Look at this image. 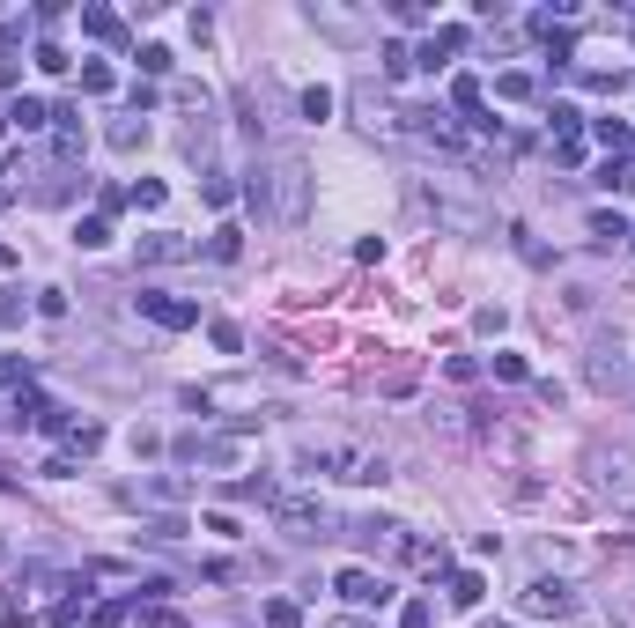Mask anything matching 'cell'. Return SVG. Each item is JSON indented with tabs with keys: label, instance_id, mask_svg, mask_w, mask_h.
Listing matches in <instances>:
<instances>
[{
	"label": "cell",
	"instance_id": "1",
	"mask_svg": "<svg viewBox=\"0 0 635 628\" xmlns=\"http://www.w3.org/2000/svg\"><path fill=\"white\" fill-rule=\"evenodd\" d=\"M584 466H591V488H599L606 503L635 510V451H620V444H591V451H584Z\"/></svg>",
	"mask_w": 635,
	"mask_h": 628
},
{
	"label": "cell",
	"instance_id": "2",
	"mask_svg": "<svg viewBox=\"0 0 635 628\" xmlns=\"http://www.w3.org/2000/svg\"><path fill=\"white\" fill-rule=\"evenodd\" d=\"M303 178H311V170L296 155H273V170H266V214L303 222Z\"/></svg>",
	"mask_w": 635,
	"mask_h": 628
},
{
	"label": "cell",
	"instance_id": "3",
	"mask_svg": "<svg viewBox=\"0 0 635 628\" xmlns=\"http://www.w3.org/2000/svg\"><path fill=\"white\" fill-rule=\"evenodd\" d=\"M273 525H281L288 540H325L332 510H325L318 495H273Z\"/></svg>",
	"mask_w": 635,
	"mask_h": 628
},
{
	"label": "cell",
	"instance_id": "4",
	"mask_svg": "<svg viewBox=\"0 0 635 628\" xmlns=\"http://www.w3.org/2000/svg\"><path fill=\"white\" fill-rule=\"evenodd\" d=\"M348 606H392V584L384 577H370V569H340V584H332Z\"/></svg>",
	"mask_w": 635,
	"mask_h": 628
},
{
	"label": "cell",
	"instance_id": "5",
	"mask_svg": "<svg viewBox=\"0 0 635 628\" xmlns=\"http://www.w3.org/2000/svg\"><path fill=\"white\" fill-rule=\"evenodd\" d=\"M141 311H148L163 333H185V325H200V304H178V296H141Z\"/></svg>",
	"mask_w": 635,
	"mask_h": 628
},
{
	"label": "cell",
	"instance_id": "6",
	"mask_svg": "<svg viewBox=\"0 0 635 628\" xmlns=\"http://www.w3.org/2000/svg\"><path fill=\"white\" fill-rule=\"evenodd\" d=\"M525 613H569V584H561V577L525 584Z\"/></svg>",
	"mask_w": 635,
	"mask_h": 628
},
{
	"label": "cell",
	"instance_id": "7",
	"mask_svg": "<svg viewBox=\"0 0 635 628\" xmlns=\"http://www.w3.org/2000/svg\"><path fill=\"white\" fill-rule=\"evenodd\" d=\"M141 259H148V266H170V259H193V244H185L178 230H155V237H141Z\"/></svg>",
	"mask_w": 635,
	"mask_h": 628
},
{
	"label": "cell",
	"instance_id": "8",
	"mask_svg": "<svg viewBox=\"0 0 635 628\" xmlns=\"http://www.w3.org/2000/svg\"><path fill=\"white\" fill-rule=\"evenodd\" d=\"M52 119H60V126H52V155L74 163L82 155V111H52Z\"/></svg>",
	"mask_w": 635,
	"mask_h": 628
},
{
	"label": "cell",
	"instance_id": "9",
	"mask_svg": "<svg viewBox=\"0 0 635 628\" xmlns=\"http://www.w3.org/2000/svg\"><path fill=\"white\" fill-rule=\"evenodd\" d=\"M82 30H89V37H104V45H119V37H126V23L111 15V8H82Z\"/></svg>",
	"mask_w": 635,
	"mask_h": 628
},
{
	"label": "cell",
	"instance_id": "10",
	"mask_svg": "<svg viewBox=\"0 0 635 628\" xmlns=\"http://www.w3.org/2000/svg\"><path fill=\"white\" fill-rule=\"evenodd\" d=\"M45 119H52V111H45L37 96H15V104H8V126H23V134H37Z\"/></svg>",
	"mask_w": 635,
	"mask_h": 628
},
{
	"label": "cell",
	"instance_id": "11",
	"mask_svg": "<svg viewBox=\"0 0 635 628\" xmlns=\"http://www.w3.org/2000/svg\"><path fill=\"white\" fill-rule=\"evenodd\" d=\"M481 569H458V577H451V606H481Z\"/></svg>",
	"mask_w": 635,
	"mask_h": 628
},
{
	"label": "cell",
	"instance_id": "12",
	"mask_svg": "<svg viewBox=\"0 0 635 628\" xmlns=\"http://www.w3.org/2000/svg\"><path fill=\"white\" fill-rule=\"evenodd\" d=\"M591 141H599L606 155H620V148H628L635 134H628V119H599V126H591Z\"/></svg>",
	"mask_w": 635,
	"mask_h": 628
},
{
	"label": "cell",
	"instance_id": "13",
	"mask_svg": "<svg viewBox=\"0 0 635 628\" xmlns=\"http://www.w3.org/2000/svg\"><path fill=\"white\" fill-rule=\"evenodd\" d=\"M591 377H599V384H628V363H620V348H599V355H591Z\"/></svg>",
	"mask_w": 635,
	"mask_h": 628
},
{
	"label": "cell",
	"instance_id": "14",
	"mask_svg": "<svg viewBox=\"0 0 635 628\" xmlns=\"http://www.w3.org/2000/svg\"><path fill=\"white\" fill-rule=\"evenodd\" d=\"M148 141V119H141V111H134V119H119V126H111V148H141Z\"/></svg>",
	"mask_w": 635,
	"mask_h": 628
},
{
	"label": "cell",
	"instance_id": "15",
	"mask_svg": "<svg viewBox=\"0 0 635 628\" xmlns=\"http://www.w3.org/2000/svg\"><path fill=\"white\" fill-rule=\"evenodd\" d=\"M591 237H599V244H620L628 222H620V214H591Z\"/></svg>",
	"mask_w": 635,
	"mask_h": 628
},
{
	"label": "cell",
	"instance_id": "16",
	"mask_svg": "<svg viewBox=\"0 0 635 628\" xmlns=\"http://www.w3.org/2000/svg\"><path fill=\"white\" fill-rule=\"evenodd\" d=\"M495 96H510V104H525V96H532V75H495Z\"/></svg>",
	"mask_w": 635,
	"mask_h": 628
},
{
	"label": "cell",
	"instance_id": "17",
	"mask_svg": "<svg viewBox=\"0 0 635 628\" xmlns=\"http://www.w3.org/2000/svg\"><path fill=\"white\" fill-rule=\"evenodd\" d=\"M303 119H311V126L332 119V89H303Z\"/></svg>",
	"mask_w": 635,
	"mask_h": 628
},
{
	"label": "cell",
	"instance_id": "18",
	"mask_svg": "<svg viewBox=\"0 0 635 628\" xmlns=\"http://www.w3.org/2000/svg\"><path fill=\"white\" fill-rule=\"evenodd\" d=\"M207 333H214V348H222V355H237V348H244V333H237V325H229V318H214Z\"/></svg>",
	"mask_w": 635,
	"mask_h": 628
},
{
	"label": "cell",
	"instance_id": "19",
	"mask_svg": "<svg viewBox=\"0 0 635 628\" xmlns=\"http://www.w3.org/2000/svg\"><path fill=\"white\" fill-rule=\"evenodd\" d=\"M451 96H458V111H481V82H473V75H458Z\"/></svg>",
	"mask_w": 635,
	"mask_h": 628
},
{
	"label": "cell",
	"instance_id": "20",
	"mask_svg": "<svg viewBox=\"0 0 635 628\" xmlns=\"http://www.w3.org/2000/svg\"><path fill=\"white\" fill-rule=\"evenodd\" d=\"M266 628H303V613L288 606V599H273V606H266Z\"/></svg>",
	"mask_w": 635,
	"mask_h": 628
},
{
	"label": "cell",
	"instance_id": "21",
	"mask_svg": "<svg viewBox=\"0 0 635 628\" xmlns=\"http://www.w3.org/2000/svg\"><path fill=\"white\" fill-rule=\"evenodd\" d=\"M67 444H74V451H82V459H89V451L104 444V429H96V422H82V429H67Z\"/></svg>",
	"mask_w": 635,
	"mask_h": 628
},
{
	"label": "cell",
	"instance_id": "22",
	"mask_svg": "<svg viewBox=\"0 0 635 628\" xmlns=\"http://www.w3.org/2000/svg\"><path fill=\"white\" fill-rule=\"evenodd\" d=\"M82 89H89V96H104V89H111V67H104V60H89V67H82Z\"/></svg>",
	"mask_w": 635,
	"mask_h": 628
},
{
	"label": "cell",
	"instance_id": "23",
	"mask_svg": "<svg viewBox=\"0 0 635 628\" xmlns=\"http://www.w3.org/2000/svg\"><path fill=\"white\" fill-rule=\"evenodd\" d=\"M392 23H407V30H422V23H429V8H414V0H392Z\"/></svg>",
	"mask_w": 635,
	"mask_h": 628
},
{
	"label": "cell",
	"instance_id": "24",
	"mask_svg": "<svg viewBox=\"0 0 635 628\" xmlns=\"http://www.w3.org/2000/svg\"><path fill=\"white\" fill-rule=\"evenodd\" d=\"M134 207H148V214H155V207H163V185H155V178H141V185H134Z\"/></svg>",
	"mask_w": 635,
	"mask_h": 628
},
{
	"label": "cell",
	"instance_id": "25",
	"mask_svg": "<svg viewBox=\"0 0 635 628\" xmlns=\"http://www.w3.org/2000/svg\"><path fill=\"white\" fill-rule=\"evenodd\" d=\"M399 628H436V613H429V606H422V599H414V606H407V613H399Z\"/></svg>",
	"mask_w": 635,
	"mask_h": 628
},
{
	"label": "cell",
	"instance_id": "26",
	"mask_svg": "<svg viewBox=\"0 0 635 628\" xmlns=\"http://www.w3.org/2000/svg\"><path fill=\"white\" fill-rule=\"evenodd\" d=\"M0 325H23V304H15V289H0Z\"/></svg>",
	"mask_w": 635,
	"mask_h": 628
},
{
	"label": "cell",
	"instance_id": "27",
	"mask_svg": "<svg viewBox=\"0 0 635 628\" xmlns=\"http://www.w3.org/2000/svg\"><path fill=\"white\" fill-rule=\"evenodd\" d=\"M148 628H185V621L170 613V606H155V613H148Z\"/></svg>",
	"mask_w": 635,
	"mask_h": 628
},
{
	"label": "cell",
	"instance_id": "28",
	"mask_svg": "<svg viewBox=\"0 0 635 628\" xmlns=\"http://www.w3.org/2000/svg\"><path fill=\"white\" fill-rule=\"evenodd\" d=\"M325 628H377V621H355V613H348V621H325Z\"/></svg>",
	"mask_w": 635,
	"mask_h": 628
}]
</instances>
